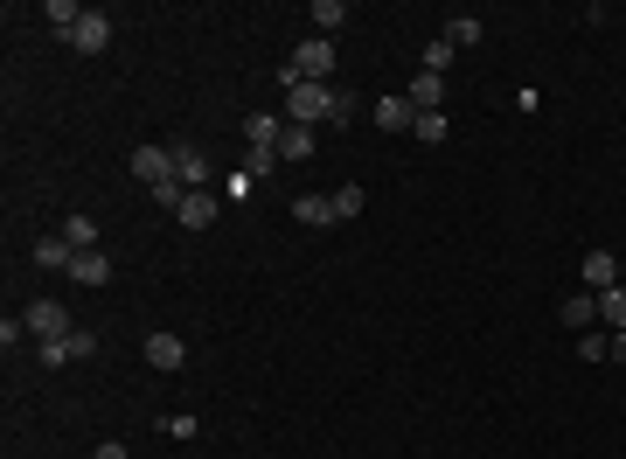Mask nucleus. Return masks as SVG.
<instances>
[{
    "label": "nucleus",
    "mask_w": 626,
    "mask_h": 459,
    "mask_svg": "<svg viewBox=\"0 0 626 459\" xmlns=\"http://www.w3.org/2000/svg\"><path fill=\"white\" fill-rule=\"evenodd\" d=\"M362 202H369V195H362L355 181H348V188H334V216H341V223H348V216H362Z\"/></svg>",
    "instance_id": "24"
},
{
    "label": "nucleus",
    "mask_w": 626,
    "mask_h": 459,
    "mask_svg": "<svg viewBox=\"0 0 626 459\" xmlns=\"http://www.w3.org/2000/svg\"><path fill=\"white\" fill-rule=\"evenodd\" d=\"M181 195H188L181 181H160V188H154V202H160V209H181Z\"/></svg>",
    "instance_id": "29"
},
{
    "label": "nucleus",
    "mask_w": 626,
    "mask_h": 459,
    "mask_svg": "<svg viewBox=\"0 0 626 459\" xmlns=\"http://www.w3.org/2000/svg\"><path fill=\"white\" fill-rule=\"evenodd\" d=\"M334 77V42L327 35H307L300 49H293V63H286V84H327Z\"/></svg>",
    "instance_id": "1"
},
{
    "label": "nucleus",
    "mask_w": 626,
    "mask_h": 459,
    "mask_svg": "<svg viewBox=\"0 0 626 459\" xmlns=\"http://www.w3.org/2000/svg\"><path fill=\"white\" fill-rule=\"evenodd\" d=\"M272 167H286V160H279V147H251V160H244V174H251V181H258V174H272Z\"/></svg>",
    "instance_id": "26"
},
{
    "label": "nucleus",
    "mask_w": 626,
    "mask_h": 459,
    "mask_svg": "<svg viewBox=\"0 0 626 459\" xmlns=\"http://www.w3.org/2000/svg\"><path fill=\"white\" fill-rule=\"evenodd\" d=\"M578 272H585V286H592V293H606V286H620V258H613L606 244H599V251H585V265H578Z\"/></svg>",
    "instance_id": "6"
},
{
    "label": "nucleus",
    "mask_w": 626,
    "mask_h": 459,
    "mask_svg": "<svg viewBox=\"0 0 626 459\" xmlns=\"http://www.w3.org/2000/svg\"><path fill=\"white\" fill-rule=\"evenodd\" d=\"M307 14H313V28H320V35H327V42H334V35H341V28H348V7H341V0H313Z\"/></svg>",
    "instance_id": "16"
},
{
    "label": "nucleus",
    "mask_w": 626,
    "mask_h": 459,
    "mask_svg": "<svg viewBox=\"0 0 626 459\" xmlns=\"http://www.w3.org/2000/svg\"><path fill=\"white\" fill-rule=\"evenodd\" d=\"M174 216H181V223H188V230H209V223H216V195H209V188H188V195H181V209H174Z\"/></svg>",
    "instance_id": "11"
},
{
    "label": "nucleus",
    "mask_w": 626,
    "mask_h": 459,
    "mask_svg": "<svg viewBox=\"0 0 626 459\" xmlns=\"http://www.w3.org/2000/svg\"><path fill=\"white\" fill-rule=\"evenodd\" d=\"M42 14H49V28H56V35H70V21H77V14H84V7H77V0H49V7H42Z\"/></svg>",
    "instance_id": "23"
},
{
    "label": "nucleus",
    "mask_w": 626,
    "mask_h": 459,
    "mask_svg": "<svg viewBox=\"0 0 626 459\" xmlns=\"http://www.w3.org/2000/svg\"><path fill=\"white\" fill-rule=\"evenodd\" d=\"M70 49H84V56H98L105 42H112V14H98V7H84L77 21H70V35H63Z\"/></svg>",
    "instance_id": "3"
},
{
    "label": "nucleus",
    "mask_w": 626,
    "mask_h": 459,
    "mask_svg": "<svg viewBox=\"0 0 626 459\" xmlns=\"http://www.w3.org/2000/svg\"><path fill=\"white\" fill-rule=\"evenodd\" d=\"M293 223H307V230L341 223V216H334V195H293Z\"/></svg>",
    "instance_id": "8"
},
{
    "label": "nucleus",
    "mask_w": 626,
    "mask_h": 459,
    "mask_svg": "<svg viewBox=\"0 0 626 459\" xmlns=\"http://www.w3.org/2000/svg\"><path fill=\"white\" fill-rule=\"evenodd\" d=\"M411 133H418L425 147H439V140L453 133V119H446V112H418V126H411Z\"/></svg>",
    "instance_id": "19"
},
{
    "label": "nucleus",
    "mask_w": 626,
    "mask_h": 459,
    "mask_svg": "<svg viewBox=\"0 0 626 459\" xmlns=\"http://www.w3.org/2000/svg\"><path fill=\"white\" fill-rule=\"evenodd\" d=\"M286 105H293V126H320V119H334L341 91L334 84H286Z\"/></svg>",
    "instance_id": "2"
},
{
    "label": "nucleus",
    "mask_w": 626,
    "mask_h": 459,
    "mask_svg": "<svg viewBox=\"0 0 626 459\" xmlns=\"http://www.w3.org/2000/svg\"><path fill=\"white\" fill-rule=\"evenodd\" d=\"M446 63H453V42H446V35H439V42H432V49H425V70H432V77H446Z\"/></svg>",
    "instance_id": "27"
},
{
    "label": "nucleus",
    "mask_w": 626,
    "mask_h": 459,
    "mask_svg": "<svg viewBox=\"0 0 626 459\" xmlns=\"http://www.w3.org/2000/svg\"><path fill=\"white\" fill-rule=\"evenodd\" d=\"M63 237H70V251H98V223H91V216H70Z\"/></svg>",
    "instance_id": "20"
},
{
    "label": "nucleus",
    "mask_w": 626,
    "mask_h": 459,
    "mask_svg": "<svg viewBox=\"0 0 626 459\" xmlns=\"http://www.w3.org/2000/svg\"><path fill=\"white\" fill-rule=\"evenodd\" d=\"M140 348H147V362H154V369H181V362H188V348H181V334H167V327H160V334H147Z\"/></svg>",
    "instance_id": "9"
},
{
    "label": "nucleus",
    "mask_w": 626,
    "mask_h": 459,
    "mask_svg": "<svg viewBox=\"0 0 626 459\" xmlns=\"http://www.w3.org/2000/svg\"><path fill=\"white\" fill-rule=\"evenodd\" d=\"M21 327H28L35 341H63V334H70V313H63L56 300H35L28 313H21Z\"/></svg>",
    "instance_id": "4"
},
{
    "label": "nucleus",
    "mask_w": 626,
    "mask_h": 459,
    "mask_svg": "<svg viewBox=\"0 0 626 459\" xmlns=\"http://www.w3.org/2000/svg\"><path fill=\"white\" fill-rule=\"evenodd\" d=\"M133 181H147V188H160V181H174V147H133Z\"/></svg>",
    "instance_id": "5"
},
{
    "label": "nucleus",
    "mask_w": 626,
    "mask_h": 459,
    "mask_svg": "<svg viewBox=\"0 0 626 459\" xmlns=\"http://www.w3.org/2000/svg\"><path fill=\"white\" fill-rule=\"evenodd\" d=\"M70 279H77V286H105V279H112V258H105V251H77V258H70Z\"/></svg>",
    "instance_id": "13"
},
{
    "label": "nucleus",
    "mask_w": 626,
    "mask_h": 459,
    "mask_svg": "<svg viewBox=\"0 0 626 459\" xmlns=\"http://www.w3.org/2000/svg\"><path fill=\"white\" fill-rule=\"evenodd\" d=\"M307 153H313V126H293V119H286V140H279V160L293 167V160H307Z\"/></svg>",
    "instance_id": "18"
},
{
    "label": "nucleus",
    "mask_w": 626,
    "mask_h": 459,
    "mask_svg": "<svg viewBox=\"0 0 626 459\" xmlns=\"http://www.w3.org/2000/svg\"><path fill=\"white\" fill-rule=\"evenodd\" d=\"M376 126H383V133H411V126H418L411 98H397V91H390V98H376Z\"/></svg>",
    "instance_id": "10"
},
{
    "label": "nucleus",
    "mask_w": 626,
    "mask_h": 459,
    "mask_svg": "<svg viewBox=\"0 0 626 459\" xmlns=\"http://www.w3.org/2000/svg\"><path fill=\"white\" fill-rule=\"evenodd\" d=\"M480 35H487V28H480L473 14H453V28H446V42H453V49H473Z\"/></svg>",
    "instance_id": "22"
},
{
    "label": "nucleus",
    "mask_w": 626,
    "mask_h": 459,
    "mask_svg": "<svg viewBox=\"0 0 626 459\" xmlns=\"http://www.w3.org/2000/svg\"><path fill=\"white\" fill-rule=\"evenodd\" d=\"M599 320H606L613 334H626V279H620V286H606V293H599Z\"/></svg>",
    "instance_id": "17"
},
{
    "label": "nucleus",
    "mask_w": 626,
    "mask_h": 459,
    "mask_svg": "<svg viewBox=\"0 0 626 459\" xmlns=\"http://www.w3.org/2000/svg\"><path fill=\"white\" fill-rule=\"evenodd\" d=\"M606 355H613V362L626 369V334H613V348H606Z\"/></svg>",
    "instance_id": "31"
},
{
    "label": "nucleus",
    "mask_w": 626,
    "mask_h": 459,
    "mask_svg": "<svg viewBox=\"0 0 626 459\" xmlns=\"http://www.w3.org/2000/svg\"><path fill=\"white\" fill-rule=\"evenodd\" d=\"M35 355H42V369H63V362H77V348H70V334H63V341H42Z\"/></svg>",
    "instance_id": "25"
},
{
    "label": "nucleus",
    "mask_w": 626,
    "mask_h": 459,
    "mask_svg": "<svg viewBox=\"0 0 626 459\" xmlns=\"http://www.w3.org/2000/svg\"><path fill=\"white\" fill-rule=\"evenodd\" d=\"M244 140H251V147H279V140H286V119H272V112H251V119H244Z\"/></svg>",
    "instance_id": "14"
},
{
    "label": "nucleus",
    "mask_w": 626,
    "mask_h": 459,
    "mask_svg": "<svg viewBox=\"0 0 626 459\" xmlns=\"http://www.w3.org/2000/svg\"><path fill=\"white\" fill-rule=\"evenodd\" d=\"M592 320H599V293H571V300H564V327H571V334H585Z\"/></svg>",
    "instance_id": "15"
},
{
    "label": "nucleus",
    "mask_w": 626,
    "mask_h": 459,
    "mask_svg": "<svg viewBox=\"0 0 626 459\" xmlns=\"http://www.w3.org/2000/svg\"><path fill=\"white\" fill-rule=\"evenodd\" d=\"M404 98H411V112H439V98H446V77H432V70H418Z\"/></svg>",
    "instance_id": "12"
},
{
    "label": "nucleus",
    "mask_w": 626,
    "mask_h": 459,
    "mask_svg": "<svg viewBox=\"0 0 626 459\" xmlns=\"http://www.w3.org/2000/svg\"><path fill=\"white\" fill-rule=\"evenodd\" d=\"M606 348H613V334H592V327H585V334H578V355H585V362H599V355H606Z\"/></svg>",
    "instance_id": "28"
},
{
    "label": "nucleus",
    "mask_w": 626,
    "mask_h": 459,
    "mask_svg": "<svg viewBox=\"0 0 626 459\" xmlns=\"http://www.w3.org/2000/svg\"><path fill=\"white\" fill-rule=\"evenodd\" d=\"M91 459H126V446H119V439H105V446H98Z\"/></svg>",
    "instance_id": "30"
},
{
    "label": "nucleus",
    "mask_w": 626,
    "mask_h": 459,
    "mask_svg": "<svg viewBox=\"0 0 626 459\" xmlns=\"http://www.w3.org/2000/svg\"><path fill=\"white\" fill-rule=\"evenodd\" d=\"M70 258H77V251H70V237H42V244H35V265H49V272H56V265H70Z\"/></svg>",
    "instance_id": "21"
},
{
    "label": "nucleus",
    "mask_w": 626,
    "mask_h": 459,
    "mask_svg": "<svg viewBox=\"0 0 626 459\" xmlns=\"http://www.w3.org/2000/svg\"><path fill=\"white\" fill-rule=\"evenodd\" d=\"M174 181H181V188H202V181H209V153L174 140Z\"/></svg>",
    "instance_id": "7"
}]
</instances>
